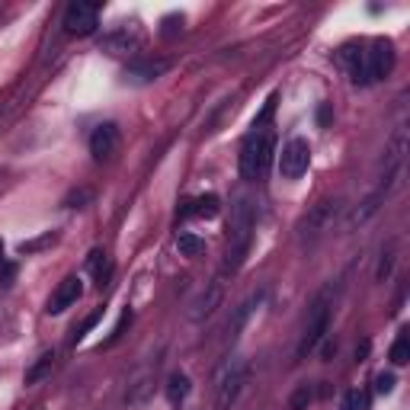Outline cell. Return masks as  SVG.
I'll return each instance as SVG.
<instances>
[{
  "instance_id": "6da1fadb",
  "label": "cell",
  "mask_w": 410,
  "mask_h": 410,
  "mask_svg": "<svg viewBox=\"0 0 410 410\" xmlns=\"http://www.w3.org/2000/svg\"><path fill=\"white\" fill-rule=\"evenodd\" d=\"M253 225H257V209L250 196H237L228 218V250H225V273H237L253 244Z\"/></svg>"
},
{
  "instance_id": "7a4b0ae2",
  "label": "cell",
  "mask_w": 410,
  "mask_h": 410,
  "mask_svg": "<svg viewBox=\"0 0 410 410\" xmlns=\"http://www.w3.org/2000/svg\"><path fill=\"white\" fill-rule=\"evenodd\" d=\"M276 154V132L266 126H253V132L241 144V176L244 180H263L269 173Z\"/></svg>"
},
{
  "instance_id": "3957f363",
  "label": "cell",
  "mask_w": 410,
  "mask_h": 410,
  "mask_svg": "<svg viewBox=\"0 0 410 410\" xmlns=\"http://www.w3.org/2000/svg\"><path fill=\"white\" fill-rule=\"evenodd\" d=\"M330 308H334V282H327L314 302L308 305V318H305V330H302V340L295 346V362H302L314 346L324 340L327 334V324H330Z\"/></svg>"
},
{
  "instance_id": "277c9868",
  "label": "cell",
  "mask_w": 410,
  "mask_h": 410,
  "mask_svg": "<svg viewBox=\"0 0 410 410\" xmlns=\"http://www.w3.org/2000/svg\"><path fill=\"white\" fill-rule=\"evenodd\" d=\"M340 212H343V202L340 199H324L318 205H311L308 215L298 221V244L302 247H314L321 237H327L334 231Z\"/></svg>"
},
{
  "instance_id": "5b68a950",
  "label": "cell",
  "mask_w": 410,
  "mask_h": 410,
  "mask_svg": "<svg viewBox=\"0 0 410 410\" xmlns=\"http://www.w3.org/2000/svg\"><path fill=\"white\" fill-rule=\"evenodd\" d=\"M247 375H250V366L244 359H234L231 366L225 368L221 375V385H218V401H215V410H231L234 401L241 398V388L247 385Z\"/></svg>"
},
{
  "instance_id": "8992f818",
  "label": "cell",
  "mask_w": 410,
  "mask_h": 410,
  "mask_svg": "<svg viewBox=\"0 0 410 410\" xmlns=\"http://www.w3.org/2000/svg\"><path fill=\"white\" fill-rule=\"evenodd\" d=\"M362 67H366V84H375V80H382V77L391 74V67H394L391 42L375 39V42L368 45V51H362Z\"/></svg>"
},
{
  "instance_id": "52a82bcc",
  "label": "cell",
  "mask_w": 410,
  "mask_h": 410,
  "mask_svg": "<svg viewBox=\"0 0 410 410\" xmlns=\"http://www.w3.org/2000/svg\"><path fill=\"white\" fill-rule=\"evenodd\" d=\"M311 164V144L305 138H292V142H285L282 154H279V173L285 180H298V176L308 170Z\"/></svg>"
},
{
  "instance_id": "ba28073f",
  "label": "cell",
  "mask_w": 410,
  "mask_h": 410,
  "mask_svg": "<svg viewBox=\"0 0 410 410\" xmlns=\"http://www.w3.org/2000/svg\"><path fill=\"white\" fill-rule=\"evenodd\" d=\"M65 26H67V33H74V35H90L100 26V7L96 3H84V0H74L65 13Z\"/></svg>"
},
{
  "instance_id": "9c48e42d",
  "label": "cell",
  "mask_w": 410,
  "mask_h": 410,
  "mask_svg": "<svg viewBox=\"0 0 410 410\" xmlns=\"http://www.w3.org/2000/svg\"><path fill=\"white\" fill-rule=\"evenodd\" d=\"M167 71H170L167 58H144V61H132V65L122 71V80H126V84L142 87V84H154V80L164 77Z\"/></svg>"
},
{
  "instance_id": "30bf717a",
  "label": "cell",
  "mask_w": 410,
  "mask_h": 410,
  "mask_svg": "<svg viewBox=\"0 0 410 410\" xmlns=\"http://www.w3.org/2000/svg\"><path fill=\"white\" fill-rule=\"evenodd\" d=\"M84 295V285H80V276H65L58 282V289L51 292L49 305H45V311L49 314H65L71 305H77V298Z\"/></svg>"
},
{
  "instance_id": "8fae6325",
  "label": "cell",
  "mask_w": 410,
  "mask_h": 410,
  "mask_svg": "<svg viewBox=\"0 0 410 410\" xmlns=\"http://www.w3.org/2000/svg\"><path fill=\"white\" fill-rule=\"evenodd\" d=\"M100 49L106 51V55H132V51L142 49V39H138V33H135V29L119 26V29H112V33L103 35Z\"/></svg>"
},
{
  "instance_id": "7c38bea8",
  "label": "cell",
  "mask_w": 410,
  "mask_h": 410,
  "mask_svg": "<svg viewBox=\"0 0 410 410\" xmlns=\"http://www.w3.org/2000/svg\"><path fill=\"white\" fill-rule=\"evenodd\" d=\"M119 148V128L112 126V122H103V126L93 128L90 135V154L96 160H109L112 154H116Z\"/></svg>"
},
{
  "instance_id": "4fadbf2b",
  "label": "cell",
  "mask_w": 410,
  "mask_h": 410,
  "mask_svg": "<svg viewBox=\"0 0 410 410\" xmlns=\"http://www.w3.org/2000/svg\"><path fill=\"white\" fill-rule=\"evenodd\" d=\"M263 298H266V292L259 289V292H253L250 298H244V302L234 308V314H231V321H228V336H231V340H237V336H241V330L247 327V321L253 318V311L263 305Z\"/></svg>"
},
{
  "instance_id": "5bb4252c",
  "label": "cell",
  "mask_w": 410,
  "mask_h": 410,
  "mask_svg": "<svg viewBox=\"0 0 410 410\" xmlns=\"http://www.w3.org/2000/svg\"><path fill=\"white\" fill-rule=\"evenodd\" d=\"M218 212H221V199H218L215 193H209V196H199V199L186 202V209L180 212V215L183 218H215Z\"/></svg>"
},
{
  "instance_id": "9a60e30c",
  "label": "cell",
  "mask_w": 410,
  "mask_h": 410,
  "mask_svg": "<svg viewBox=\"0 0 410 410\" xmlns=\"http://www.w3.org/2000/svg\"><path fill=\"white\" fill-rule=\"evenodd\" d=\"M218 302H221V282H212L205 292L196 298V305H193V311H189V318L193 321H202V318H209L212 311L218 308Z\"/></svg>"
},
{
  "instance_id": "2e32d148",
  "label": "cell",
  "mask_w": 410,
  "mask_h": 410,
  "mask_svg": "<svg viewBox=\"0 0 410 410\" xmlns=\"http://www.w3.org/2000/svg\"><path fill=\"white\" fill-rule=\"evenodd\" d=\"M164 394H167V401L173 404V407H180V404L189 398V378H186L183 372H173V375L167 378V385H164Z\"/></svg>"
},
{
  "instance_id": "e0dca14e",
  "label": "cell",
  "mask_w": 410,
  "mask_h": 410,
  "mask_svg": "<svg viewBox=\"0 0 410 410\" xmlns=\"http://www.w3.org/2000/svg\"><path fill=\"white\" fill-rule=\"evenodd\" d=\"M87 269L93 273V279H96V285H106L109 282V273H112V263L106 259V253L103 250H93L90 257H87Z\"/></svg>"
},
{
  "instance_id": "ac0fdd59",
  "label": "cell",
  "mask_w": 410,
  "mask_h": 410,
  "mask_svg": "<svg viewBox=\"0 0 410 410\" xmlns=\"http://www.w3.org/2000/svg\"><path fill=\"white\" fill-rule=\"evenodd\" d=\"M51 366H55V352H42V356L33 362V368L26 372V385H39V382L51 372Z\"/></svg>"
},
{
  "instance_id": "d6986e66",
  "label": "cell",
  "mask_w": 410,
  "mask_h": 410,
  "mask_svg": "<svg viewBox=\"0 0 410 410\" xmlns=\"http://www.w3.org/2000/svg\"><path fill=\"white\" fill-rule=\"evenodd\" d=\"M382 202H385V196H382V193H378V189H375V193L368 196V199L362 202L359 209H356V212H352V215H350V228L362 225V221H366L368 215H375V212H378V205H382Z\"/></svg>"
},
{
  "instance_id": "ffe728a7",
  "label": "cell",
  "mask_w": 410,
  "mask_h": 410,
  "mask_svg": "<svg viewBox=\"0 0 410 410\" xmlns=\"http://www.w3.org/2000/svg\"><path fill=\"white\" fill-rule=\"evenodd\" d=\"M176 247H180L183 257H199V253H205V241L196 234H180L176 237Z\"/></svg>"
},
{
  "instance_id": "44dd1931",
  "label": "cell",
  "mask_w": 410,
  "mask_h": 410,
  "mask_svg": "<svg viewBox=\"0 0 410 410\" xmlns=\"http://www.w3.org/2000/svg\"><path fill=\"white\" fill-rule=\"evenodd\" d=\"M388 359H391L394 366H404V362L410 359V336H407V330H401V336L394 340L391 352H388Z\"/></svg>"
},
{
  "instance_id": "7402d4cb",
  "label": "cell",
  "mask_w": 410,
  "mask_h": 410,
  "mask_svg": "<svg viewBox=\"0 0 410 410\" xmlns=\"http://www.w3.org/2000/svg\"><path fill=\"white\" fill-rule=\"evenodd\" d=\"M311 398H314V391H311V385H298L292 394V401H289V410H308Z\"/></svg>"
},
{
  "instance_id": "603a6c76",
  "label": "cell",
  "mask_w": 410,
  "mask_h": 410,
  "mask_svg": "<svg viewBox=\"0 0 410 410\" xmlns=\"http://www.w3.org/2000/svg\"><path fill=\"white\" fill-rule=\"evenodd\" d=\"M340 410H366V394H362L359 388L346 391L343 401H340Z\"/></svg>"
},
{
  "instance_id": "cb8c5ba5",
  "label": "cell",
  "mask_w": 410,
  "mask_h": 410,
  "mask_svg": "<svg viewBox=\"0 0 410 410\" xmlns=\"http://www.w3.org/2000/svg\"><path fill=\"white\" fill-rule=\"evenodd\" d=\"M128 324H132V311H122V318H119V324L112 327V334H109V340H106L103 346H112V343H116L119 336L126 334V327H128Z\"/></svg>"
},
{
  "instance_id": "d4e9b609",
  "label": "cell",
  "mask_w": 410,
  "mask_h": 410,
  "mask_svg": "<svg viewBox=\"0 0 410 410\" xmlns=\"http://www.w3.org/2000/svg\"><path fill=\"white\" fill-rule=\"evenodd\" d=\"M84 202H90V189H77V193H71L65 199V205H67V209H80Z\"/></svg>"
},
{
  "instance_id": "484cf974",
  "label": "cell",
  "mask_w": 410,
  "mask_h": 410,
  "mask_svg": "<svg viewBox=\"0 0 410 410\" xmlns=\"http://www.w3.org/2000/svg\"><path fill=\"white\" fill-rule=\"evenodd\" d=\"M375 391L378 394H391L394 391V375L391 372H382V375L375 378Z\"/></svg>"
},
{
  "instance_id": "4316f807",
  "label": "cell",
  "mask_w": 410,
  "mask_h": 410,
  "mask_svg": "<svg viewBox=\"0 0 410 410\" xmlns=\"http://www.w3.org/2000/svg\"><path fill=\"white\" fill-rule=\"evenodd\" d=\"M388 273H391V250H382V259H378V282H385Z\"/></svg>"
},
{
  "instance_id": "83f0119b",
  "label": "cell",
  "mask_w": 410,
  "mask_h": 410,
  "mask_svg": "<svg viewBox=\"0 0 410 410\" xmlns=\"http://www.w3.org/2000/svg\"><path fill=\"white\" fill-rule=\"evenodd\" d=\"M100 318H103V311H93L90 318H87L84 324H80V330H77V334H74V340H84V336H87V330H93V327H96V321H100Z\"/></svg>"
},
{
  "instance_id": "f1b7e54d",
  "label": "cell",
  "mask_w": 410,
  "mask_h": 410,
  "mask_svg": "<svg viewBox=\"0 0 410 410\" xmlns=\"http://www.w3.org/2000/svg\"><path fill=\"white\" fill-rule=\"evenodd\" d=\"M51 241H55V234H45V237H39V241L19 244V253H33V250H39V247H45V244H51Z\"/></svg>"
},
{
  "instance_id": "f546056e",
  "label": "cell",
  "mask_w": 410,
  "mask_h": 410,
  "mask_svg": "<svg viewBox=\"0 0 410 410\" xmlns=\"http://www.w3.org/2000/svg\"><path fill=\"white\" fill-rule=\"evenodd\" d=\"M368 352V343H362V346H356V359H362V356H366Z\"/></svg>"
},
{
  "instance_id": "4dcf8cb0",
  "label": "cell",
  "mask_w": 410,
  "mask_h": 410,
  "mask_svg": "<svg viewBox=\"0 0 410 410\" xmlns=\"http://www.w3.org/2000/svg\"><path fill=\"white\" fill-rule=\"evenodd\" d=\"M0 269H7V259H3V241H0Z\"/></svg>"
}]
</instances>
